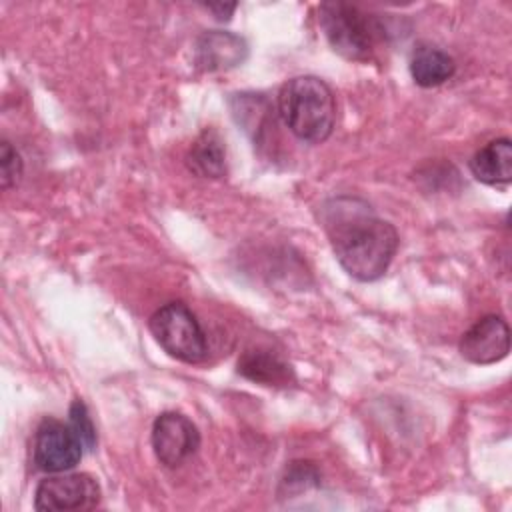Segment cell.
Listing matches in <instances>:
<instances>
[{
	"label": "cell",
	"mask_w": 512,
	"mask_h": 512,
	"mask_svg": "<svg viewBox=\"0 0 512 512\" xmlns=\"http://www.w3.org/2000/svg\"><path fill=\"white\" fill-rule=\"evenodd\" d=\"M32 454L38 470L56 474L74 468L84 454V446L70 424L46 418L36 430Z\"/></svg>",
	"instance_id": "8992f818"
},
{
	"label": "cell",
	"mask_w": 512,
	"mask_h": 512,
	"mask_svg": "<svg viewBox=\"0 0 512 512\" xmlns=\"http://www.w3.org/2000/svg\"><path fill=\"white\" fill-rule=\"evenodd\" d=\"M278 112L286 128L302 142H324L336 124V100L316 76L290 78L278 94Z\"/></svg>",
	"instance_id": "7a4b0ae2"
},
{
	"label": "cell",
	"mask_w": 512,
	"mask_h": 512,
	"mask_svg": "<svg viewBox=\"0 0 512 512\" xmlns=\"http://www.w3.org/2000/svg\"><path fill=\"white\" fill-rule=\"evenodd\" d=\"M238 372L260 386H274V388H284L290 386L296 376L292 366L278 356L274 350L268 348H246L242 356L238 358Z\"/></svg>",
	"instance_id": "30bf717a"
},
{
	"label": "cell",
	"mask_w": 512,
	"mask_h": 512,
	"mask_svg": "<svg viewBox=\"0 0 512 512\" xmlns=\"http://www.w3.org/2000/svg\"><path fill=\"white\" fill-rule=\"evenodd\" d=\"M454 72H456L454 58L436 46L420 44L410 58V74L414 82L422 88H436L446 80H450Z\"/></svg>",
	"instance_id": "4fadbf2b"
},
{
	"label": "cell",
	"mask_w": 512,
	"mask_h": 512,
	"mask_svg": "<svg viewBox=\"0 0 512 512\" xmlns=\"http://www.w3.org/2000/svg\"><path fill=\"white\" fill-rule=\"evenodd\" d=\"M318 20L334 52L348 60H368L372 56L380 30L360 8L344 2L320 4Z\"/></svg>",
	"instance_id": "3957f363"
},
{
	"label": "cell",
	"mask_w": 512,
	"mask_h": 512,
	"mask_svg": "<svg viewBox=\"0 0 512 512\" xmlns=\"http://www.w3.org/2000/svg\"><path fill=\"white\" fill-rule=\"evenodd\" d=\"M210 12H216L218 16L216 18H220V20H228L230 18V14L236 10V4H208L206 6Z\"/></svg>",
	"instance_id": "2e32d148"
},
{
	"label": "cell",
	"mask_w": 512,
	"mask_h": 512,
	"mask_svg": "<svg viewBox=\"0 0 512 512\" xmlns=\"http://www.w3.org/2000/svg\"><path fill=\"white\" fill-rule=\"evenodd\" d=\"M68 424L72 426V430L76 432V436L80 438L84 450L92 452L96 448V428L92 424V418L88 414V408L82 400H74L70 404V412H68Z\"/></svg>",
	"instance_id": "5bb4252c"
},
{
	"label": "cell",
	"mask_w": 512,
	"mask_h": 512,
	"mask_svg": "<svg viewBox=\"0 0 512 512\" xmlns=\"http://www.w3.org/2000/svg\"><path fill=\"white\" fill-rule=\"evenodd\" d=\"M100 502L98 482L84 472H56L44 478L34 494V508L42 512L90 510Z\"/></svg>",
	"instance_id": "5b68a950"
},
{
	"label": "cell",
	"mask_w": 512,
	"mask_h": 512,
	"mask_svg": "<svg viewBox=\"0 0 512 512\" xmlns=\"http://www.w3.org/2000/svg\"><path fill=\"white\" fill-rule=\"evenodd\" d=\"M186 166L200 178H222L226 174V148L220 134L206 128L188 148Z\"/></svg>",
	"instance_id": "7c38bea8"
},
{
	"label": "cell",
	"mask_w": 512,
	"mask_h": 512,
	"mask_svg": "<svg viewBox=\"0 0 512 512\" xmlns=\"http://www.w3.org/2000/svg\"><path fill=\"white\" fill-rule=\"evenodd\" d=\"M0 170H2V188L10 190L18 184L22 176V158L18 150L8 142L2 140L0 144Z\"/></svg>",
	"instance_id": "9a60e30c"
},
{
	"label": "cell",
	"mask_w": 512,
	"mask_h": 512,
	"mask_svg": "<svg viewBox=\"0 0 512 512\" xmlns=\"http://www.w3.org/2000/svg\"><path fill=\"white\" fill-rule=\"evenodd\" d=\"M458 350L472 364H494L510 352V328L502 316L488 314L472 324L460 338Z\"/></svg>",
	"instance_id": "ba28073f"
},
{
	"label": "cell",
	"mask_w": 512,
	"mask_h": 512,
	"mask_svg": "<svg viewBox=\"0 0 512 512\" xmlns=\"http://www.w3.org/2000/svg\"><path fill=\"white\" fill-rule=\"evenodd\" d=\"M470 172L476 180L498 186L512 180V142L510 138H496L480 148L470 158Z\"/></svg>",
	"instance_id": "8fae6325"
},
{
	"label": "cell",
	"mask_w": 512,
	"mask_h": 512,
	"mask_svg": "<svg viewBox=\"0 0 512 512\" xmlns=\"http://www.w3.org/2000/svg\"><path fill=\"white\" fill-rule=\"evenodd\" d=\"M148 328L164 352L176 360L196 364L208 354L206 334L196 316L182 302H168L160 306L150 316Z\"/></svg>",
	"instance_id": "277c9868"
},
{
	"label": "cell",
	"mask_w": 512,
	"mask_h": 512,
	"mask_svg": "<svg viewBox=\"0 0 512 512\" xmlns=\"http://www.w3.org/2000/svg\"><path fill=\"white\" fill-rule=\"evenodd\" d=\"M322 222L336 260L352 278L372 282L384 276L398 248V232L390 222L350 196L324 204Z\"/></svg>",
	"instance_id": "6da1fadb"
},
{
	"label": "cell",
	"mask_w": 512,
	"mask_h": 512,
	"mask_svg": "<svg viewBox=\"0 0 512 512\" xmlns=\"http://www.w3.org/2000/svg\"><path fill=\"white\" fill-rule=\"evenodd\" d=\"M150 440L160 464L176 468L198 450L200 432L188 416L170 410L154 420Z\"/></svg>",
	"instance_id": "52a82bcc"
},
{
	"label": "cell",
	"mask_w": 512,
	"mask_h": 512,
	"mask_svg": "<svg viewBox=\"0 0 512 512\" xmlns=\"http://www.w3.org/2000/svg\"><path fill=\"white\" fill-rule=\"evenodd\" d=\"M194 54H196V64L202 70H208V72L230 70L246 60L248 44L244 38L232 32L212 30V32H204L196 40Z\"/></svg>",
	"instance_id": "9c48e42d"
}]
</instances>
